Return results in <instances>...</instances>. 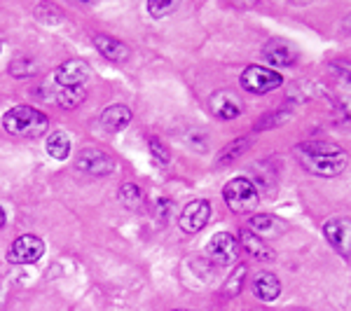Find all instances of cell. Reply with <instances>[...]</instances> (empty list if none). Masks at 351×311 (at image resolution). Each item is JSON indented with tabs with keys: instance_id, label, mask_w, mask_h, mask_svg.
<instances>
[{
	"instance_id": "obj_30",
	"label": "cell",
	"mask_w": 351,
	"mask_h": 311,
	"mask_svg": "<svg viewBox=\"0 0 351 311\" xmlns=\"http://www.w3.org/2000/svg\"><path fill=\"white\" fill-rule=\"evenodd\" d=\"M173 311H188V309H173Z\"/></svg>"
},
{
	"instance_id": "obj_29",
	"label": "cell",
	"mask_w": 351,
	"mask_h": 311,
	"mask_svg": "<svg viewBox=\"0 0 351 311\" xmlns=\"http://www.w3.org/2000/svg\"><path fill=\"white\" fill-rule=\"evenodd\" d=\"M5 220H8V216H5V208L0 206V229L5 227Z\"/></svg>"
},
{
	"instance_id": "obj_20",
	"label": "cell",
	"mask_w": 351,
	"mask_h": 311,
	"mask_svg": "<svg viewBox=\"0 0 351 311\" xmlns=\"http://www.w3.org/2000/svg\"><path fill=\"white\" fill-rule=\"evenodd\" d=\"M84 87H61L59 94H56V101H59L64 108H77V105L84 101Z\"/></svg>"
},
{
	"instance_id": "obj_16",
	"label": "cell",
	"mask_w": 351,
	"mask_h": 311,
	"mask_svg": "<svg viewBox=\"0 0 351 311\" xmlns=\"http://www.w3.org/2000/svg\"><path fill=\"white\" fill-rule=\"evenodd\" d=\"M248 229L256 236H260V239H271V236H279L284 232V223L274 216H267V213H258V216L251 218Z\"/></svg>"
},
{
	"instance_id": "obj_21",
	"label": "cell",
	"mask_w": 351,
	"mask_h": 311,
	"mask_svg": "<svg viewBox=\"0 0 351 311\" xmlns=\"http://www.w3.org/2000/svg\"><path fill=\"white\" fill-rule=\"evenodd\" d=\"M298 150L309 152V155H328V157H332V155H344L339 145L328 143V140H311V143H302V145H298Z\"/></svg>"
},
{
	"instance_id": "obj_8",
	"label": "cell",
	"mask_w": 351,
	"mask_h": 311,
	"mask_svg": "<svg viewBox=\"0 0 351 311\" xmlns=\"http://www.w3.org/2000/svg\"><path fill=\"white\" fill-rule=\"evenodd\" d=\"M324 234L339 256H351V218H330L324 225Z\"/></svg>"
},
{
	"instance_id": "obj_18",
	"label": "cell",
	"mask_w": 351,
	"mask_h": 311,
	"mask_svg": "<svg viewBox=\"0 0 351 311\" xmlns=\"http://www.w3.org/2000/svg\"><path fill=\"white\" fill-rule=\"evenodd\" d=\"M47 155L56 162H64L71 155V138L64 132H54L47 138Z\"/></svg>"
},
{
	"instance_id": "obj_5",
	"label": "cell",
	"mask_w": 351,
	"mask_h": 311,
	"mask_svg": "<svg viewBox=\"0 0 351 311\" xmlns=\"http://www.w3.org/2000/svg\"><path fill=\"white\" fill-rule=\"evenodd\" d=\"M45 256V241L36 234H24L12 241L8 260L12 264H33Z\"/></svg>"
},
{
	"instance_id": "obj_11",
	"label": "cell",
	"mask_w": 351,
	"mask_h": 311,
	"mask_svg": "<svg viewBox=\"0 0 351 311\" xmlns=\"http://www.w3.org/2000/svg\"><path fill=\"white\" fill-rule=\"evenodd\" d=\"M263 56H265V61H269L271 66H284V68L295 66L298 59H300L298 49L293 47L291 42L281 40V38H271V40L265 42Z\"/></svg>"
},
{
	"instance_id": "obj_23",
	"label": "cell",
	"mask_w": 351,
	"mask_h": 311,
	"mask_svg": "<svg viewBox=\"0 0 351 311\" xmlns=\"http://www.w3.org/2000/svg\"><path fill=\"white\" fill-rule=\"evenodd\" d=\"M243 279H246V264H239V267L232 271L230 279L225 281V288H223L225 297H237V295H239L241 288H243Z\"/></svg>"
},
{
	"instance_id": "obj_25",
	"label": "cell",
	"mask_w": 351,
	"mask_h": 311,
	"mask_svg": "<svg viewBox=\"0 0 351 311\" xmlns=\"http://www.w3.org/2000/svg\"><path fill=\"white\" fill-rule=\"evenodd\" d=\"M36 19L43 21V24H61L64 19V12H61L56 5H49V3H43L36 8Z\"/></svg>"
},
{
	"instance_id": "obj_14",
	"label": "cell",
	"mask_w": 351,
	"mask_h": 311,
	"mask_svg": "<svg viewBox=\"0 0 351 311\" xmlns=\"http://www.w3.org/2000/svg\"><path fill=\"white\" fill-rule=\"evenodd\" d=\"M253 295L263 299V302H274L281 295L279 276L271 274V271H260L256 279H253Z\"/></svg>"
},
{
	"instance_id": "obj_9",
	"label": "cell",
	"mask_w": 351,
	"mask_h": 311,
	"mask_svg": "<svg viewBox=\"0 0 351 311\" xmlns=\"http://www.w3.org/2000/svg\"><path fill=\"white\" fill-rule=\"evenodd\" d=\"M206 253L216 264H230L239 256V244H237V239L230 232H218V234H213L211 241H208Z\"/></svg>"
},
{
	"instance_id": "obj_22",
	"label": "cell",
	"mask_w": 351,
	"mask_h": 311,
	"mask_svg": "<svg viewBox=\"0 0 351 311\" xmlns=\"http://www.w3.org/2000/svg\"><path fill=\"white\" fill-rule=\"evenodd\" d=\"M10 73H12L14 77H31L38 73V64L31 56H16L12 64H10Z\"/></svg>"
},
{
	"instance_id": "obj_19",
	"label": "cell",
	"mask_w": 351,
	"mask_h": 311,
	"mask_svg": "<svg viewBox=\"0 0 351 311\" xmlns=\"http://www.w3.org/2000/svg\"><path fill=\"white\" fill-rule=\"evenodd\" d=\"M248 145H251V138H237L232 140V143L220 152L218 157V166H230V164H234L239 157H243V152L248 150Z\"/></svg>"
},
{
	"instance_id": "obj_17",
	"label": "cell",
	"mask_w": 351,
	"mask_h": 311,
	"mask_svg": "<svg viewBox=\"0 0 351 311\" xmlns=\"http://www.w3.org/2000/svg\"><path fill=\"white\" fill-rule=\"evenodd\" d=\"M129 122H132V110L122 103L108 105V108L101 112V124H104L106 132H122Z\"/></svg>"
},
{
	"instance_id": "obj_12",
	"label": "cell",
	"mask_w": 351,
	"mask_h": 311,
	"mask_svg": "<svg viewBox=\"0 0 351 311\" xmlns=\"http://www.w3.org/2000/svg\"><path fill=\"white\" fill-rule=\"evenodd\" d=\"M208 108L218 120H237L241 115V101L232 92H216L208 99Z\"/></svg>"
},
{
	"instance_id": "obj_28",
	"label": "cell",
	"mask_w": 351,
	"mask_h": 311,
	"mask_svg": "<svg viewBox=\"0 0 351 311\" xmlns=\"http://www.w3.org/2000/svg\"><path fill=\"white\" fill-rule=\"evenodd\" d=\"M330 68L337 73L339 80L351 84V61H337V64H330Z\"/></svg>"
},
{
	"instance_id": "obj_6",
	"label": "cell",
	"mask_w": 351,
	"mask_h": 311,
	"mask_svg": "<svg viewBox=\"0 0 351 311\" xmlns=\"http://www.w3.org/2000/svg\"><path fill=\"white\" fill-rule=\"evenodd\" d=\"M75 166L82 173H89V176H108V173L115 171V160L106 155L104 150L87 148L75 157Z\"/></svg>"
},
{
	"instance_id": "obj_26",
	"label": "cell",
	"mask_w": 351,
	"mask_h": 311,
	"mask_svg": "<svg viewBox=\"0 0 351 311\" xmlns=\"http://www.w3.org/2000/svg\"><path fill=\"white\" fill-rule=\"evenodd\" d=\"M173 10H176L173 0H152V3H148V14L152 19H164V16L171 14Z\"/></svg>"
},
{
	"instance_id": "obj_10",
	"label": "cell",
	"mask_w": 351,
	"mask_h": 311,
	"mask_svg": "<svg viewBox=\"0 0 351 311\" xmlns=\"http://www.w3.org/2000/svg\"><path fill=\"white\" fill-rule=\"evenodd\" d=\"M92 75V68H89L87 61L82 59H71L64 61L54 73V80L61 84V87H82V82Z\"/></svg>"
},
{
	"instance_id": "obj_13",
	"label": "cell",
	"mask_w": 351,
	"mask_h": 311,
	"mask_svg": "<svg viewBox=\"0 0 351 311\" xmlns=\"http://www.w3.org/2000/svg\"><path fill=\"white\" fill-rule=\"evenodd\" d=\"M94 47L99 49L101 56H106V59L112 61V64H122V61H127L129 56H132L129 45H124L122 40L110 38V36H96L94 38Z\"/></svg>"
},
{
	"instance_id": "obj_1",
	"label": "cell",
	"mask_w": 351,
	"mask_h": 311,
	"mask_svg": "<svg viewBox=\"0 0 351 311\" xmlns=\"http://www.w3.org/2000/svg\"><path fill=\"white\" fill-rule=\"evenodd\" d=\"M3 127L8 134L19 136V138H40L47 132L49 120L45 112L33 108V105H14L5 112Z\"/></svg>"
},
{
	"instance_id": "obj_7",
	"label": "cell",
	"mask_w": 351,
	"mask_h": 311,
	"mask_svg": "<svg viewBox=\"0 0 351 311\" xmlns=\"http://www.w3.org/2000/svg\"><path fill=\"white\" fill-rule=\"evenodd\" d=\"M208 218H211V203L206 199H195L180 211L178 225L185 234H197V232H202L206 227Z\"/></svg>"
},
{
	"instance_id": "obj_4",
	"label": "cell",
	"mask_w": 351,
	"mask_h": 311,
	"mask_svg": "<svg viewBox=\"0 0 351 311\" xmlns=\"http://www.w3.org/2000/svg\"><path fill=\"white\" fill-rule=\"evenodd\" d=\"M298 160L302 162V166L307 169L314 176H324V178H332L339 176L347 166V157L344 155H309V152L298 150Z\"/></svg>"
},
{
	"instance_id": "obj_3",
	"label": "cell",
	"mask_w": 351,
	"mask_h": 311,
	"mask_svg": "<svg viewBox=\"0 0 351 311\" xmlns=\"http://www.w3.org/2000/svg\"><path fill=\"white\" fill-rule=\"evenodd\" d=\"M239 84L243 87V92H248V94H269L284 84V77L276 71H269V68L248 66L246 71L241 73Z\"/></svg>"
},
{
	"instance_id": "obj_15",
	"label": "cell",
	"mask_w": 351,
	"mask_h": 311,
	"mask_svg": "<svg viewBox=\"0 0 351 311\" xmlns=\"http://www.w3.org/2000/svg\"><path fill=\"white\" fill-rule=\"evenodd\" d=\"M241 246L248 256H253L256 260H263V262H274L276 260V253L265 244V239L256 236L251 229H241Z\"/></svg>"
},
{
	"instance_id": "obj_27",
	"label": "cell",
	"mask_w": 351,
	"mask_h": 311,
	"mask_svg": "<svg viewBox=\"0 0 351 311\" xmlns=\"http://www.w3.org/2000/svg\"><path fill=\"white\" fill-rule=\"evenodd\" d=\"M148 148H150V155L155 157L157 164H169L171 162V155H169V148L162 143L157 136H152V138L148 140Z\"/></svg>"
},
{
	"instance_id": "obj_24",
	"label": "cell",
	"mask_w": 351,
	"mask_h": 311,
	"mask_svg": "<svg viewBox=\"0 0 351 311\" xmlns=\"http://www.w3.org/2000/svg\"><path fill=\"white\" fill-rule=\"evenodd\" d=\"M120 199L124 206L138 208L141 203H143V192H141V188L136 183H124L120 188Z\"/></svg>"
},
{
	"instance_id": "obj_2",
	"label": "cell",
	"mask_w": 351,
	"mask_h": 311,
	"mask_svg": "<svg viewBox=\"0 0 351 311\" xmlns=\"http://www.w3.org/2000/svg\"><path fill=\"white\" fill-rule=\"evenodd\" d=\"M223 199L234 213H248L260 203V195H258V188L251 183V180L243 178V176H237L225 185Z\"/></svg>"
}]
</instances>
